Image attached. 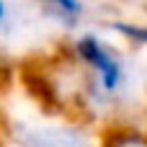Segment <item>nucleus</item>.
<instances>
[{"label": "nucleus", "mask_w": 147, "mask_h": 147, "mask_svg": "<svg viewBox=\"0 0 147 147\" xmlns=\"http://www.w3.org/2000/svg\"><path fill=\"white\" fill-rule=\"evenodd\" d=\"M78 54H80L83 62H88V65L96 70V75H98L103 90L111 93V90H116V88L121 85V80H124L121 62L103 47V41H98L96 36H83V39L78 41Z\"/></svg>", "instance_id": "f257e3e1"}, {"label": "nucleus", "mask_w": 147, "mask_h": 147, "mask_svg": "<svg viewBox=\"0 0 147 147\" xmlns=\"http://www.w3.org/2000/svg\"><path fill=\"white\" fill-rule=\"evenodd\" d=\"M23 147H83V140L72 129H23L18 134Z\"/></svg>", "instance_id": "f03ea898"}, {"label": "nucleus", "mask_w": 147, "mask_h": 147, "mask_svg": "<svg viewBox=\"0 0 147 147\" xmlns=\"http://www.w3.org/2000/svg\"><path fill=\"white\" fill-rule=\"evenodd\" d=\"M47 5H52V8H57L65 18H78L80 13H83V5H80V0H44Z\"/></svg>", "instance_id": "7ed1b4c3"}, {"label": "nucleus", "mask_w": 147, "mask_h": 147, "mask_svg": "<svg viewBox=\"0 0 147 147\" xmlns=\"http://www.w3.org/2000/svg\"><path fill=\"white\" fill-rule=\"evenodd\" d=\"M114 31L140 41V44H147V26H134V23H114Z\"/></svg>", "instance_id": "20e7f679"}, {"label": "nucleus", "mask_w": 147, "mask_h": 147, "mask_svg": "<svg viewBox=\"0 0 147 147\" xmlns=\"http://www.w3.org/2000/svg\"><path fill=\"white\" fill-rule=\"evenodd\" d=\"M3 18H5V3L0 0V21H3Z\"/></svg>", "instance_id": "39448f33"}]
</instances>
